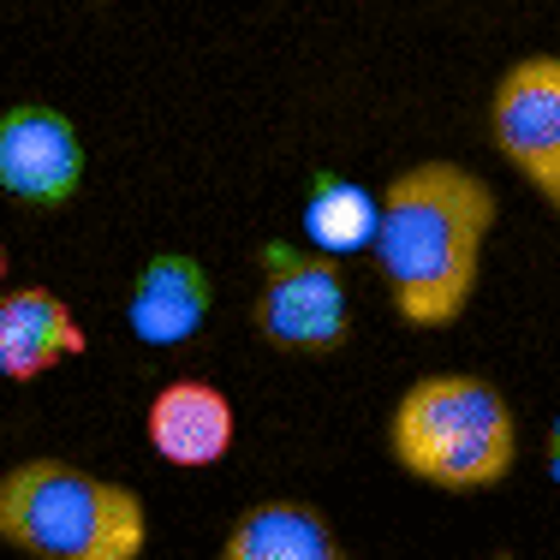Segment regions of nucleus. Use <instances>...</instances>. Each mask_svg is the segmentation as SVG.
Listing matches in <instances>:
<instances>
[{
    "label": "nucleus",
    "mask_w": 560,
    "mask_h": 560,
    "mask_svg": "<svg viewBox=\"0 0 560 560\" xmlns=\"http://www.w3.org/2000/svg\"><path fill=\"white\" fill-rule=\"evenodd\" d=\"M495 191L459 162H411L376 191V275L406 328H453L477 299Z\"/></svg>",
    "instance_id": "nucleus-1"
},
{
    "label": "nucleus",
    "mask_w": 560,
    "mask_h": 560,
    "mask_svg": "<svg viewBox=\"0 0 560 560\" xmlns=\"http://www.w3.org/2000/svg\"><path fill=\"white\" fill-rule=\"evenodd\" d=\"M0 542L24 560H143L150 506L90 465L31 453L0 471Z\"/></svg>",
    "instance_id": "nucleus-2"
},
{
    "label": "nucleus",
    "mask_w": 560,
    "mask_h": 560,
    "mask_svg": "<svg viewBox=\"0 0 560 560\" xmlns=\"http://www.w3.org/2000/svg\"><path fill=\"white\" fill-rule=\"evenodd\" d=\"M388 453L411 483L442 495H477L513 477L518 418L506 394L471 370L418 376L388 411Z\"/></svg>",
    "instance_id": "nucleus-3"
},
{
    "label": "nucleus",
    "mask_w": 560,
    "mask_h": 560,
    "mask_svg": "<svg viewBox=\"0 0 560 560\" xmlns=\"http://www.w3.org/2000/svg\"><path fill=\"white\" fill-rule=\"evenodd\" d=\"M257 269L250 328L262 346L292 358H328L352 340V287L335 257L311 245H262Z\"/></svg>",
    "instance_id": "nucleus-4"
},
{
    "label": "nucleus",
    "mask_w": 560,
    "mask_h": 560,
    "mask_svg": "<svg viewBox=\"0 0 560 560\" xmlns=\"http://www.w3.org/2000/svg\"><path fill=\"white\" fill-rule=\"evenodd\" d=\"M489 143L560 215V55H525L495 78Z\"/></svg>",
    "instance_id": "nucleus-5"
},
{
    "label": "nucleus",
    "mask_w": 560,
    "mask_h": 560,
    "mask_svg": "<svg viewBox=\"0 0 560 560\" xmlns=\"http://www.w3.org/2000/svg\"><path fill=\"white\" fill-rule=\"evenodd\" d=\"M84 138L48 102H12L0 114V191L24 209H66L84 185Z\"/></svg>",
    "instance_id": "nucleus-6"
},
{
    "label": "nucleus",
    "mask_w": 560,
    "mask_h": 560,
    "mask_svg": "<svg viewBox=\"0 0 560 560\" xmlns=\"http://www.w3.org/2000/svg\"><path fill=\"white\" fill-rule=\"evenodd\" d=\"M143 435H150L155 459L179 465V471H209L233 453L238 418H233V399L215 382L179 376L167 388H155L150 411H143Z\"/></svg>",
    "instance_id": "nucleus-7"
},
{
    "label": "nucleus",
    "mask_w": 560,
    "mask_h": 560,
    "mask_svg": "<svg viewBox=\"0 0 560 560\" xmlns=\"http://www.w3.org/2000/svg\"><path fill=\"white\" fill-rule=\"evenodd\" d=\"M90 335L78 311L55 287H7L0 292V382H36L66 358H84Z\"/></svg>",
    "instance_id": "nucleus-8"
},
{
    "label": "nucleus",
    "mask_w": 560,
    "mask_h": 560,
    "mask_svg": "<svg viewBox=\"0 0 560 560\" xmlns=\"http://www.w3.org/2000/svg\"><path fill=\"white\" fill-rule=\"evenodd\" d=\"M209 311H215V280L197 257L185 250H155L138 269V287L126 299V328L143 346L167 352V346H185L203 335Z\"/></svg>",
    "instance_id": "nucleus-9"
},
{
    "label": "nucleus",
    "mask_w": 560,
    "mask_h": 560,
    "mask_svg": "<svg viewBox=\"0 0 560 560\" xmlns=\"http://www.w3.org/2000/svg\"><path fill=\"white\" fill-rule=\"evenodd\" d=\"M215 560H346V542L323 506L275 495L233 518Z\"/></svg>",
    "instance_id": "nucleus-10"
},
{
    "label": "nucleus",
    "mask_w": 560,
    "mask_h": 560,
    "mask_svg": "<svg viewBox=\"0 0 560 560\" xmlns=\"http://www.w3.org/2000/svg\"><path fill=\"white\" fill-rule=\"evenodd\" d=\"M304 238L323 257H352V250L376 245V191L346 173H316L311 197H304Z\"/></svg>",
    "instance_id": "nucleus-11"
},
{
    "label": "nucleus",
    "mask_w": 560,
    "mask_h": 560,
    "mask_svg": "<svg viewBox=\"0 0 560 560\" xmlns=\"http://www.w3.org/2000/svg\"><path fill=\"white\" fill-rule=\"evenodd\" d=\"M542 459H549V477L560 483V418L549 423V442H542Z\"/></svg>",
    "instance_id": "nucleus-12"
},
{
    "label": "nucleus",
    "mask_w": 560,
    "mask_h": 560,
    "mask_svg": "<svg viewBox=\"0 0 560 560\" xmlns=\"http://www.w3.org/2000/svg\"><path fill=\"white\" fill-rule=\"evenodd\" d=\"M0 292H7V245H0Z\"/></svg>",
    "instance_id": "nucleus-13"
}]
</instances>
